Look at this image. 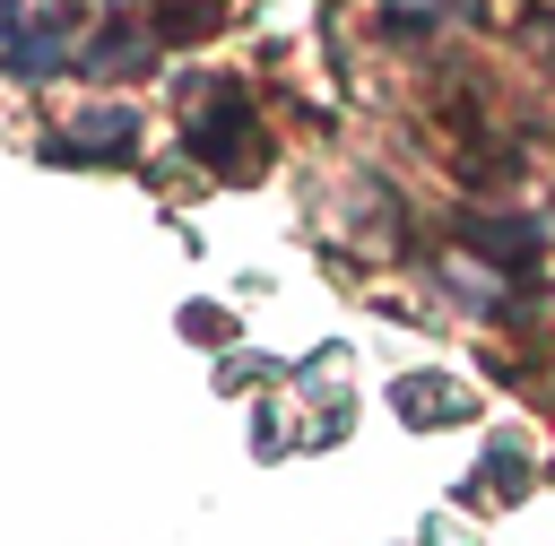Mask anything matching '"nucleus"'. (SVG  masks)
<instances>
[{
    "mask_svg": "<svg viewBox=\"0 0 555 546\" xmlns=\"http://www.w3.org/2000/svg\"><path fill=\"white\" fill-rule=\"evenodd\" d=\"M130 139H139V113H121V104H104V113L78 121V147L87 156H130Z\"/></svg>",
    "mask_w": 555,
    "mask_h": 546,
    "instance_id": "20e7f679",
    "label": "nucleus"
},
{
    "mask_svg": "<svg viewBox=\"0 0 555 546\" xmlns=\"http://www.w3.org/2000/svg\"><path fill=\"white\" fill-rule=\"evenodd\" d=\"M191 147H199V165H217V173H234V182L260 173V139H251V104H243V87H217V95L191 113Z\"/></svg>",
    "mask_w": 555,
    "mask_h": 546,
    "instance_id": "f257e3e1",
    "label": "nucleus"
},
{
    "mask_svg": "<svg viewBox=\"0 0 555 546\" xmlns=\"http://www.w3.org/2000/svg\"><path fill=\"white\" fill-rule=\"evenodd\" d=\"M468 234H477V251H486V260H512V269H529V260H538V243H546L529 217H468Z\"/></svg>",
    "mask_w": 555,
    "mask_h": 546,
    "instance_id": "7ed1b4c3",
    "label": "nucleus"
},
{
    "mask_svg": "<svg viewBox=\"0 0 555 546\" xmlns=\"http://www.w3.org/2000/svg\"><path fill=\"white\" fill-rule=\"evenodd\" d=\"M399 407H408V416H425V407H434V416H451V407H460V390H442V381H399Z\"/></svg>",
    "mask_w": 555,
    "mask_h": 546,
    "instance_id": "423d86ee",
    "label": "nucleus"
},
{
    "mask_svg": "<svg viewBox=\"0 0 555 546\" xmlns=\"http://www.w3.org/2000/svg\"><path fill=\"white\" fill-rule=\"evenodd\" d=\"M546 43H555V26H546Z\"/></svg>",
    "mask_w": 555,
    "mask_h": 546,
    "instance_id": "1a4fd4ad",
    "label": "nucleus"
},
{
    "mask_svg": "<svg viewBox=\"0 0 555 546\" xmlns=\"http://www.w3.org/2000/svg\"><path fill=\"white\" fill-rule=\"evenodd\" d=\"M121 61H147V43H139V35H104V43L87 52V69H121Z\"/></svg>",
    "mask_w": 555,
    "mask_h": 546,
    "instance_id": "0eeeda50",
    "label": "nucleus"
},
{
    "mask_svg": "<svg viewBox=\"0 0 555 546\" xmlns=\"http://www.w3.org/2000/svg\"><path fill=\"white\" fill-rule=\"evenodd\" d=\"M208 26H217L208 0H165V17H156V35H208Z\"/></svg>",
    "mask_w": 555,
    "mask_h": 546,
    "instance_id": "39448f33",
    "label": "nucleus"
},
{
    "mask_svg": "<svg viewBox=\"0 0 555 546\" xmlns=\"http://www.w3.org/2000/svg\"><path fill=\"white\" fill-rule=\"evenodd\" d=\"M69 35H78L69 9H43L35 26H17V35H9V78H52V69L69 61Z\"/></svg>",
    "mask_w": 555,
    "mask_h": 546,
    "instance_id": "f03ea898",
    "label": "nucleus"
},
{
    "mask_svg": "<svg viewBox=\"0 0 555 546\" xmlns=\"http://www.w3.org/2000/svg\"><path fill=\"white\" fill-rule=\"evenodd\" d=\"M0 35H17V9H9V0H0Z\"/></svg>",
    "mask_w": 555,
    "mask_h": 546,
    "instance_id": "6e6552de",
    "label": "nucleus"
}]
</instances>
